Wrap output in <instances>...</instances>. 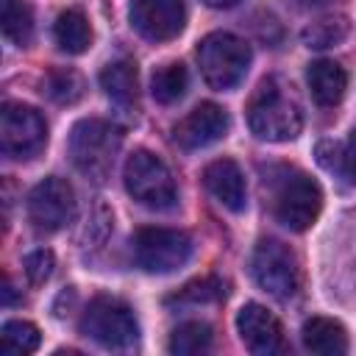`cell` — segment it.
<instances>
[{"instance_id": "4dcf8cb0", "label": "cell", "mask_w": 356, "mask_h": 356, "mask_svg": "<svg viewBox=\"0 0 356 356\" xmlns=\"http://www.w3.org/2000/svg\"><path fill=\"white\" fill-rule=\"evenodd\" d=\"M206 6H211V8H231V6H236L239 0H203Z\"/></svg>"}, {"instance_id": "6da1fadb", "label": "cell", "mask_w": 356, "mask_h": 356, "mask_svg": "<svg viewBox=\"0 0 356 356\" xmlns=\"http://www.w3.org/2000/svg\"><path fill=\"white\" fill-rule=\"evenodd\" d=\"M248 125L261 142H289L303 128V111L289 86L278 78H267L248 103Z\"/></svg>"}, {"instance_id": "cb8c5ba5", "label": "cell", "mask_w": 356, "mask_h": 356, "mask_svg": "<svg viewBox=\"0 0 356 356\" xmlns=\"http://www.w3.org/2000/svg\"><path fill=\"white\" fill-rule=\"evenodd\" d=\"M220 298H225V284H222L220 278L209 275V278H197V281H189L186 286H181V289L170 298V303L200 306V303H214V300H220Z\"/></svg>"}, {"instance_id": "3957f363", "label": "cell", "mask_w": 356, "mask_h": 356, "mask_svg": "<svg viewBox=\"0 0 356 356\" xmlns=\"http://www.w3.org/2000/svg\"><path fill=\"white\" fill-rule=\"evenodd\" d=\"M197 67H200L203 81L211 89L228 92L239 86V81L245 78L250 67V47L245 39L234 33L214 31L203 36V42L197 44Z\"/></svg>"}, {"instance_id": "5b68a950", "label": "cell", "mask_w": 356, "mask_h": 356, "mask_svg": "<svg viewBox=\"0 0 356 356\" xmlns=\"http://www.w3.org/2000/svg\"><path fill=\"white\" fill-rule=\"evenodd\" d=\"M78 328L83 337H89L92 342H97L108 350H128L139 339V323H136L131 306L111 295L92 298L81 314Z\"/></svg>"}, {"instance_id": "ba28073f", "label": "cell", "mask_w": 356, "mask_h": 356, "mask_svg": "<svg viewBox=\"0 0 356 356\" xmlns=\"http://www.w3.org/2000/svg\"><path fill=\"white\" fill-rule=\"evenodd\" d=\"M134 259L145 273H175L192 259V236L178 228H139L134 236Z\"/></svg>"}, {"instance_id": "30bf717a", "label": "cell", "mask_w": 356, "mask_h": 356, "mask_svg": "<svg viewBox=\"0 0 356 356\" xmlns=\"http://www.w3.org/2000/svg\"><path fill=\"white\" fill-rule=\"evenodd\" d=\"M72 214H75V192L64 178L47 175L31 189L28 217L39 231H58L72 220Z\"/></svg>"}, {"instance_id": "603a6c76", "label": "cell", "mask_w": 356, "mask_h": 356, "mask_svg": "<svg viewBox=\"0 0 356 356\" xmlns=\"http://www.w3.org/2000/svg\"><path fill=\"white\" fill-rule=\"evenodd\" d=\"M167 348H170V353H178V356L203 353L211 348V328L200 320H186L178 328H172Z\"/></svg>"}, {"instance_id": "8992f818", "label": "cell", "mask_w": 356, "mask_h": 356, "mask_svg": "<svg viewBox=\"0 0 356 356\" xmlns=\"http://www.w3.org/2000/svg\"><path fill=\"white\" fill-rule=\"evenodd\" d=\"M125 189L128 195L142 203L145 209L153 211H170L178 203V186L172 181V172L167 170V164L150 153V150H136L128 156L125 170Z\"/></svg>"}, {"instance_id": "7c38bea8", "label": "cell", "mask_w": 356, "mask_h": 356, "mask_svg": "<svg viewBox=\"0 0 356 356\" xmlns=\"http://www.w3.org/2000/svg\"><path fill=\"white\" fill-rule=\"evenodd\" d=\"M228 128H231V120L222 106L200 103L184 120H178V125L172 128V139L184 150H200L220 142L228 134Z\"/></svg>"}, {"instance_id": "f1b7e54d", "label": "cell", "mask_w": 356, "mask_h": 356, "mask_svg": "<svg viewBox=\"0 0 356 356\" xmlns=\"http://www.w3.org/2000/svg\"><path fill=\"white\" fill-rule=\"evenodd\" d=\"M14 300H17V295H14V284H11V278L6 275V278H3V303L11 306Z\"/></svg>"}, {"instance_id": "4316f807", "label": "cell", "mask_w": 356, "mask_h": 356, "mask_svg": "<svg viewBox=\"0 0 356 356\" xmlns=\"http://www.w3.org/2000/svg\"><path fill=\"white\" fill-rule=\"evenodd\" d=\"M317 161H320L325 170L339 172V170H342V145H339V142H331V139L320 142V145H317Z\"/></svg>"}, {"instance_id": "484cf974", "label": "cell", "mask_w": 356, "mask_h": 356, "mask_svg": "<svg viewBox=\"0 0 356 356\" xmlns=\"http://www.w3.org/2000/svg\"><path fill=\"white\" fill-rule=\"evenodd\" d=\"M53 267H56V259H53V253L44 250V248H39V250H33V253H28V256L22 259V270H25V275H28V281H31L33 286L44 284V281L53 275Z\"/></svg>"}, {"instance_id": "d4e9b609", "label": "cell", "mask_w": 356, "mask_h": 356, "mask_svg": "<svg viewBox=\"0 0 356 356\" xmlns=\"http://www.w3.org/2000/svg\"><path fill=\"white\" fill-rule=\"evenodd\" d=\"M0 337H3V348L14 350V353H33L42 342L39 328L28 320H8L0 331Z\"/></svg>"}, {"instance_id": "8fae6325", "label": "cell", "mask_w": 356, "mask_h": 356, "mask_svg": "<svg viewBox=\"0 0 356 356\" xmlns=\"http://www.w3.org/2000/svg\"><path fill=\"white\" fill-rule=\"evenodd\" d=\"M128 19L147 42H170L186 25L184 0H131Z\"/></svg>"}, {"instance_id": "7402d4cb", "label": "cell", "mask_w": 356, "mask_h": 356, "mask_svg": "<svg viewBox=\"0 0 356 356\" xmlns=\"http://www.w3.org/2000/svg\"><path fill=\"white\" fill-rule=\"evenodd\" d=\"M42 89L44 95L53 100V103H61V106H72L83 97V78L70 70V67H53L44 81H42Z\"/></svg>"}, {"instance_id": "ac0fdd59", "label": "cell", "mask_w": 356, "mask_h": 356, "mask_svg": "<svg viewBox=\"0 0 356 356\" xmlns=\"http://www.w3.org/2000/svg\"><path fill=\"white\" fill-rule=\"evenodd\" d=\"M53 39L58 44V50L70 53V56H81L89 50L92 44V28H89V19L81 8H67L56 17V25H53Z\"/></svg>"}, {"instance_id": "5bb4252c", "label": "cell", "mask_w": 356, "mask_h": 356, "mask_svg": "<svg viewBox=\"0 0 356 356\" xmlns=\"http://www.w3.org/2000/svg\"><path fill=\"white\" fill-rule=\"evenodd\" d=\"M203 186L206 192L228 211L239 214L248 206V189H245V175L234 159H214L203 170Z\"/></svg>"}, {"instance_id": "4fadbf2b", "label": "cell", "mask_w": 356, "mask_h": 356, "mask_svg": "<svg viewBox=\"0 0 356 356\" xmlns=\"http://www.w3.org/2000/svg\"><path fill=\"white\" fill-rule=\"evenodd\" d=\"M236 331H239V339L245 342V348L256 356H270V353L286 350L281 323L261 303H245L236 312Z\"/></svg>"}, {"instance_id": "7a4b0ae2", "label": "cell", "mask_w": 356, "mask_h": 356, "mask_svg": "<svg viewBox=\"0 0 356 356\" xmlns=\"http://www.w3.org/2000/svg\"><path fill=\"white\" fill-rule=\"evenodd\" d=\"M120 145H122V131L106 120L75 122L67 142L72 164L78 167V172H83L92 181H103L111 172Z\"/></svg>"}, {"instance_id": "2e32d148", "label": "cell", "mask_w": 356, "mask_h": 356, "mask_svg": "<svg viewBox=\"0 0 356 356\" xmlns=\"http://www.w3.org/2000/svg\"><path fill=\"white\" fill-rule=\"evenodd\" d=\"M303 345L312 353H323V356H337L348 350V334L342 328V323L331 320V317H309L303 323Z\"/></svg>"}, {"instance_id": "d6986e66", "label": "cell", "mask_w": 356, "mask_h": 356, "mask_svg": "<svg viewBox=\"0 0 356 356\" xmlns=\"http://www.w3.org/2000/svg\"><path fill=\"white\" fill-rule=\"evenodd\" d=\"M0 28L3 36L17 44L28 47L33 39V11L22 0H0Z\"/></svg>"}, {"instance_id": "e0dca14e", "label": "cell", "mask_w": 356, "mask_h": 356, "mask_svg": "<svg viewBox=\"0 0 356 356\" xmlns=\"http://www.w3.org/2000/svg\"><path fill=\"white\" fill-rule=\"evenodd\" d=\"M100 89L120 106H134L139 97V70L134 61L122 58L114 64H106L100 70Z\"/></svg>"}, {"instance_id": "44dd1931", "label": "cell", "mask_w": 356, "mask_h": 356, "mask_svg": "<svg viewBox=\"0 0 356 356\" xmlns=\"http://www.w3.org/2000/svg\"><path fill=\"white\" fill-rule=\"evenodd\" d=\"M348 31H350V22L345 14H325L300 31V42L312 50H325V47L339 44L348 36Z\"/></svg>"}, {"instance_id": "9c48e42d", "label": "cell", "mask_w": 356, "mask_h": 356, "mask_svg": "<svg viewBox=\"0 0 356 356\" xmlns=\"http://www.w3.org/2000/svg\"><path fill=\"white\" fill-rule=\"evenodd\" d=\"M47 145L44 117L25 103H6L0 111V147L8 159L28 161Z\"/></svg>"}, {"instance_id": "277c9868", "label": "cell", "mask_w": 356, "mask_h": 356, "mask_svg": "<svg viewBox=\"0 0 356 356\" xmlns=\"http://www.w3.org/2000/svg\"><path fill=\"white\" fill-rule=\"evenodd\" d=\"M273 184V217L289 228V231H306L312 228V222L320 217L323 209V189L320 184L300 172V170H286L278 181Z\"/></svg>"}, {"instance_id": "f546056e", "label": "cell", "mask_w": 356, "mask_h": 356, "mask_svg": "<svg viewBox=\"0 0 356 356\" xmlns=\"http://www.w3.org/2000/svg\"><path fill=\"white\" fill-rule=\"evenodd\" d=\"M300 8H323V6H334L337 0H295Z\"/></svg>"}, {"instance_id": "9a60e30c", "label": "cell", "mask_w": 356, "mask_h": 356, "mask_svg": "<svg viewBox=\"0 0 356 356\" xmlns=\"http://www.w3.org/2000/svg\"><path fill=\"white\" fill-rule=\"evenodd\" d=\"M306 83H309V92L314 97L317 106H337L342 97H345V89H348V72L331 61V58H320V61H312L309 70H306Z\"/></svg>"}, {"instance_id": "83f0119b", "label": "cell", "mask_w": 356, "mask_h": 356, "mask_svg": "<svg viewBox=\"0 0 356 356\" xmlns=\"http://www.w3.org/2000/svg\"><path fill=\"white\" fill-rule=\"evenodd\" d=\"M339 175H345L348 181L356 184V128L350 131L348 142L342 145V170H339Z\"/></svg>"}, {"instance_id": "ffe728a7", "label": "cell", "mask_w": 356, "mask_h": 356, "mask_svg": "<svg viewBox=\"0 0 356 356\" xmlns=\"http://www.w3.org/2000/svg\"><path fill=\"white\" fill-rule=\"evenodd\" d=\"M186 86H189V72L181 61H170V64L159 67L150 78V95L161 106L178 103L186 95Z\"/></svg>"}, {"instance_id": "52a82bcc", "label": "cell", "mask_w": 356, "mask_h": 356, "mask_svg": "<svg viewBox=\"0 0 356 356\" xmlns=\"http://www.w3.org/2000/svg\"><path fill=\"white\" fill-rule=\"evenodd\" d=\"M250 273L259 289L275 300H289L300 289V264L289 245L278 239H261L250 256Z\"/></svg>"}]
</instances>
